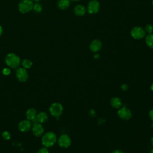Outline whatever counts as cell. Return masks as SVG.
I'll return each mask as SVG.
<instances>
[{"label": "cell", "mask_w": 153, "mask_h": 153, "mask_svg": "<svg viewBox=\"0 0 153 153\" xmlns=\"http://www.w3.org/2000/svg\"><path fill=\"white\" fill-rule=\"evenodd\" d=\"M57 141L56 134L52 131H48L45 133L41 139L42 144L44 147L50 148L53 146Z\"/></svg>", "instance_id": "1"}, {"label": "cell", "mask_w": 153, "mask_h": 153, "mask_svg": "<svg viewBox=\"0 0 153 153\" xmlns=\"http://www.w3.org/2000/svg\"><path fill=\"white\" fill-rule=\"evenodd\" d=\"M145 33L146 32L144 29L140 26H134L130 31V35L134 39H140L143 38L145 36Z\"/></svg>", "instance_id": "5"}, {"label": "cell", "mask_w": 153, "mask_h": 153, "mask_svg": "<svg viewBox=\"0 0 153 153\" xmlns=\"http://www.w3.org/2000/svg\"><path fill=\"white\" fill-rule=\"evenodd\" d=\"M36 119L37 122L41 124L45 123L48 120V115L45 112H40L39 114H37Z\"/></svg>", "instance_id": "17"}, {"label": "cell", "mask_w": 153, "mask_h": 153, "mask_svg": "<svg viewBox=\"0 0 153 153\" xmlns=\"http://www.w3.org/2000/svg\"><path fill=\"white\" fill-rule=\"evenodd\" d=\"M49 111L50 114L55 117H60L63 111V108L62 104L58 102H54L53 103L50 108H49Z\"/></svg>", "instance_id": "4"}, {"label": "cell", "mask_w": 153, "mask_h": 153, "mask_svg": "<svg viewBox=\"0 0 153 153\" xmlns=\"http://www.w3.org/2000/svg\"><path fill=\"white\" fill-rule=\"evenodd\" d=\"M150 89L152 90V91H153V83L151 85V87H150Z\"/></svg>", "instance_id": "32"}, {"label": "cell", "mask_w": 153, "mask_h": 153, "mask_svg": "<svg viewBox=\"0 0 153 153\" xmlns=\"http://www.w3.org/2000/svg\"><path fill=\"white\" fill-rule=\"evenodd\" d=\"M32 10H33V11L35 13H41L42 11V7L41 4L40 3H39L38 2H36L35 4H33Z\"/></svg>", "instance_id": "20"}, {"label": "cell", "mask_w": 153, "mask_h": 153, "mask_svg": "<svg viewBox=\"0 0 153 153\" xmlns=\"http://www.w3.org/2000/svg\"><path fill=\"white\" fill-rule=\"evenodd\" d=\"M33 2L32 0H22L18 5L19 11L22 14L27 13L33 9Z\"/></svg>", "instance_id": "3"}, {"label": "cell", "mask_w": 153, "mask_h": 153, "mask_svg": "<svg viewBox=\"0 0 153 153\" xmlns=\"http://www.w3.org/2000/svg\"><path fill=\"white\" fill-rule=\"evenodd\" d=\"M71 1H74V2H78V1H81V0H71Z\"/></svg>", "instance_id": "33"}, {"label": "cell", "mask_w": 153, "mask_h": 153, "mask_svg": "<svg viewBox=\"0 0 153 153\" xmlns=\"http://www.w3.org/2000/svg\"><path fill=\"white\" fill-rule=\"evenodd\" d=\"M145 42L148 47L153 49V33H148L145 37Z\"/></svg>", "instance_id": "18"}, {"label": "cell", "mask_w": 153, "mask_h": 153, "mask_svg": "<svg viewBox=\"0 0 153 153\" xmlns=\"http://www.w3.org/2000/svg\"><path fill=\"white\" fill-rule=\"evenodd\" d=\"M121 87V90H123V91H126V90H127L128 89V85L126 84H122Z\"/></svg>", "instance_id": "26"}, {"label": "cell", "mask_w": 153, "mask_h": 153, "mask_svg": "<svg viewBox=\"0 0 153 153\" xmlns=\"http://www.w3.org/2000/svg\"><path fill=\"white\" fill-rule=\"evenodd\" d=\"M3 33V29H2V27L1 26V25H0V36L2 35Z\"/></svg>", "instance_id": "29"}, {"label": "cell", "mask_w": 153, "mask_h": 153, "mask_svg": "<svg viewBox=\"0 0 153 153\" xmlns=\"http://www.w3.org/2000/svg\"><path fill=\"white\" fill-rule=\"evenodd\" d=\"M94 58L96 59H97L99 58V54H96L94 56Z\"/></svg>", "instance_id": "30"}, {"label": "cell", "mask_w": 153, "mask_h": 153, "mask_svg": "<svg viewBox=\"0 0 153 153\" xmlns=\"http://www.w3.org/2000/svg\"><path fill=\"white\" fill-rule=\"evenodd\" d=\"M144 30L145 32H147L148 33H151L153 32V25L150 23H148L145 25Z\"/></svg>", "instance_id": "21"}, {"label": "cell", "mask_w": 153, "mask_h": 153, "mask_svg": "<svg viewBox=\"0 0 153 153\" xmlns=\"http://www.w3.org/2000/svg\"><path fill=\"white\" fill-rule=\"evenodd\" d=\"M112 153H124V152L120 149H115Z\"/></svg>", "instance_id": "28"}, {"label": "cell", "mask_w": 153, "mask_h": 153, "mask_svg": "<svg viewBox=\"0 0 153 153\" xmlns=\"http://www.w3.org/2000/svg\"><path fill=\"white\" fill-rule=\"evenodd\" d=\"M149 117L150 119L153 121V109H151L149 112Z\"/></svg>", "instance_id": "27"}, {"label": "cell", "mask_w": 153, "mask_h": 153, "mask_svg": "<svg viewBox=\"0 0 153 153\" xmlns=\"http://www.w3.org/2000/svg\"><path fill=\"white\" fill-rule=\"evenodd\" d=\"M88 114H89V115H90V117H94L96 116V111H95L94 109H90V110L89 111Z\"/></svg>", "instance_id": "25"}, {"label": "cell", "mask_w": 153, "mask_h": 153, "mask_svg": "<svg viewBox=\"0 0 153 153\" xmlns=\"http://www.w3.org/2000/svg\"><path fill=\"white\" fill-rule=\"evenodd\" d=\"M149 153H153V149H151V151H150V152Z\"/></svg>", "instance_id": "35"}, {"label": "cell", "mask_w": 153, "mask_h": 153, "mask_svg": "<svg viewBox=\"0 0 153 153\" xmlns=\"http://www.w3.org/2000/svg\"><path fill=\"white\" fill-rule=\"evenodd\" d=\"M37 153H49L48 150L47 149V148L46 147H44V148H40Z\"/></svg>", "instance_id": "24"}, {"label": "cell", "mask_w": 153, "mask_h": 153, "mask_svg": "<svg viewBox=\"0 0 153 153\" xmlns=\"http://www.w3.org/2000/svg\"><path fill=\"white\" fill-rule=\"evenodd\" d=\"M32 130L33 134L36 136V137H39L42 135L44 133V127L42 126V124L39 123H33V125L32 126Z\"/></svg>", "instance_id": "12"}, {"label": "cell", "mask_w": 153, "mask_h": 153, "mask_svg": "<svg viewBox=\"0 0 153 153\" xmlns=\"http://www.w3.org/2000/svg\"><path fill=\"white\" fill-rule=\"evenodd\" d=\"M10 73H11V70L9 68H4L2 70V74L4 75H8L10 74Z\"/></svg>", "instance_id": "23"}, {"label": "cell", "mask_w": 153, "mask_h": 153, "mask_svg": "<svg viewBox=\"0 0 153 153\" xmlns=\"http://www.w3.org/2000/svg\"><path fill=\"white\" fill-rule=\"evenodd\" d=\"M36 115H37L36 110L33 108H31L27 109L26 113V116L27 119L30 121H32L33 119H35L36 117Z\"/></svg>", "instance_id": "15"}, {"label": "cell", "mask_w": 153, "mask_h": 153, "mask_svg": "<svg viewBox=\"0 0 153 153\" xmlns=\"http://www.w3.org/2000/svg\"><path fill=\"white\" fill-rule=\"evenodd\" d=\"M32 122L27 119L21 121L18 125V128L22 132H27L32 128Z\"/></svg>", "instance_id": "10"}, {"label": "cell", "mask_w": 153, "mask_h": 153, "mask_svg": "<svg viewBox=\"0 0 153 153\" xmlns=\"http://www.w3.org/2000/svg\"><path fill=\"white\" fill-rule=\"evenodd\" d=\"M71 4V0H59L57 2V7L59 9L65 10L69 8Z\"/></svg>", "instance_id": "16"}, {"label": "cell", "mask_w": 153, "mask_h": 153, "mask_svg": "<svg viewBox=\"0 0 153 153\" xmlns=\"http://www.w3.org/2000/svg\"><path fill=\"white\" fill-rule=\"evenodd\" d=\"M2 137L5 140H9L11 138V134L8 131H4L2 133Z\"/></svg>", "instance_id": "22"}, {"label": "cell", "mask_w": 153, "mask_h": 153, "mask_svg": "<svg viewBox=\"0 0 153 153\" xmlns=\"http://www.w3.org/2000/svg\"><path fill=\"white\" fill-rule=\"evenodd\" d=\"M151 144L152 145V146H153V136L151 137Z\"/></svg>", "instance_id": "31"}, {"label": "cell", "mask_w": 153, "mask_h": 153, "mask_svg": "<svg viewBox=\"0 0 153 153\" xmlns=\"http://www.w3.org/2000/svg\"><path fill=\"white\" fill-rule=\"evenodd\" d=\"M110 104L111 106H112L113 108L115 109H119L123 105V102L120 98L118 97H114L111 98L110 100Z\"/></svg>", "instance_id": "14"}, {"label": "cell", "mask_w": 153, "mask_h": 153, "mask_svg": "<svg viewBox=\"0 0 153 153\" xmlns=\"http://www.w3.org/2000/svg\"><path fill=\"white\" fill-rule=\"evenodd\" d=\"M102 47V43L100 40L95 39H93L90 44L89 48L93 53H96L100 50Z\"/></svg>", "instance_id": "11"}, {"label": "cell", "mask_w": 153, "mask_h": 153, "mask_svg": "<svg viewBox=\"0 0 153 153\" xmlns=\"http://www.w3.org/2000/svg\"><path fill=\"white\" fill-rule=\"evenodd\" d=\"M58 145L63 148H68L71 144V137L67 134H62L57 140Z\"/></svg>", "instance_id": "8"}, {"label": "cell", "mask_w": 153, "mask_h": 153, "mask_svg": "<svg viewBox=\"0 0 153 153\" xmlns=\"http://www.w3.org/2000/svg\"><path fill=\"white\" fill-rule=\"evenodd\" d=\"M6 64L11 68H17L20 64V58L14 53H8L5 57Z\"/></svg>", "instance_id": "2"}, {"label": "cell", "mask_w": 153, "mask_h": 153, "mask_svg": "<svg viewBox=\"0 0 153 153\" xmlns=\"http://www.w3.org/2000/svg\"><path fill=\"white\" fill-rule=\"evenodd\" d=\"M86 11H87V9L84 5L81 4L76 5L74 8V13L77 16H84L86 13Z\"/></svg>", "instance_id": "13"}, {"label": "cell", "mask_w": 153, "mask_h": 153, "mask_svg": "<svg viewBox=\"0 0 153 153\" xmlns=\"http://www.w3.org/2000/svg\"><path fill=\"white\" fill-rule=\"evenodd\" d=\"M100 9V4L97 0H91L88 2L87 7V11L90 14H94L98 13Z\"/></svg>", "instance_id": "7"}, {"label": "cell", "mask_w": 153, "mask_h": 153, "mask_svg": "<svg viewBox=\"0 0 153 153\" xmlns=\"http://www.w3.org/2000/svg\"><path fill=\"white\" fill-rule=\"evenodd\" d=\"M117 114L118 117L123 120H128L132 117V112L126 106L121 107L118 109V111L117 112Z\"/></svg>", "instance_id": "6"}, {"label": "cell", "mask_w": 153, "mask_h": 153, "mask_svg": "<svg viewBox=\"0 0 153 153\" xmlns=\"http://www.w3.org/2000/svg\"><path fill=\"white\" fill-rule=\"evenodd\" d=\"M152 5H153V0L152 1Z\"/></svg>", "instance_id": "36"}, {"label": "cell", "mask_w": 153, "mask_h": 153, "mask_svg": "<svg viewBox=\"0 0 153 153\" xmlns=\"http://www.w3.org/2000/svg\"><path fill=\"white\" fill-rule=\"evenodd\" d=\"M33 1H35V2H39V1H40L41 0H33Z\"/></svg>", "instance_id": "34"}, {"label": "cell", "mask_w": 153, "mask_h": 153, "mask_svg": "<svg viewBox=\"0 0 153 153\" xmlns=\"http://www.w3.org/2000/svg\"><path fill=\"white\" fill-rule=\"evenodd\" d=\"M22 65L25 69H29L32 66V62L28 59H25L22 62Z\"/></svg>", "instance_id": "19"}, {"label": "cell", "mask_w": 153, "mask_h": 153, "mask_svg": "<svg viewBox=\"0 0 153 153\" xmlns=\"http://www.w3.org/2000/svg\"><path fill=\"white\" fill-rule=\"evenodd\" d=\"M16 74L17 79L22 82H26L29 78V75L26 69L23 68H18L16 71Z\"/></svg>", "instance_id": "9"}]
</instances>
